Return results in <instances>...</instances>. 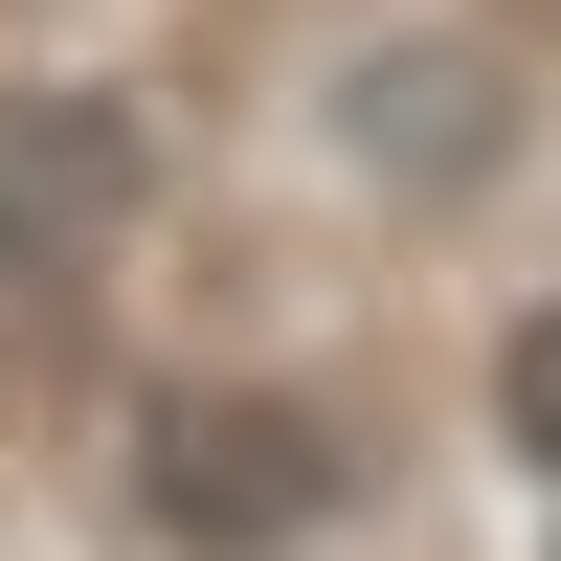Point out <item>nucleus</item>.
<instances>
[{
  "instance_id": "f257e3e1",
  "label": "nucleus",
  "mask_w": 561,
  "mask_h": 561,
  "mask_svg": "<svg viewBox=\"0 0 561 561\" xmlns=\"http://www.w3.org/2000/svg\"><path fill=\"white\" fill-rule=\"evenodd\" d=\"M135 494H158L180 539L203 561H270V539H314L337 517V427H314V404H248V382H203V404H158V449H135Z\"/></svg>"
},
{
  "instance_id": "f03ea898",
  "label": "nucleus",
  "mask_w": 561,
  "mask_h": 561,
  "mask_svg": "<svg viewBox=\"0 0 561 561\" xmlns=\"http://www.w3.org/2000/svg\"><path fill=\"white\" fill-rule=\"evenodd\" d=\"M113 225H135V113L113 90H0V293L90 270Z\"/></svg>"
},
{
  "instance_id": "7ed1b4c3",
  "label": "nucleus",
  "mask_w": 561,
  "mask_h": 561,
  "mask_svg": "<svg viewBox=\"0 0 561 561\" xmlns=\"http://www.w3.org/2000/svg\"><path fill=\"white\" fill-rule=\"evenodd\" d=\"M494 135H517V68H494V45H382V68L337 90V158H359V180H404V203L494 180Z\"/></svg>"
},
{
  "instance_id": "20e7f679",
  "label": "nucleus",
  "mask_w": 561,
  "mask_h": 561,
  "mask_svg": "<svg viewBox=\"0 0 561 561\" xmlns=\"http://www.w3.org/2000/svg\"><path fill=\"white\" fill-rule=\"evenodd\" d=\"M494 449H539V472H561V293L494 337Z\"/></svg>"
}]
</instances>
